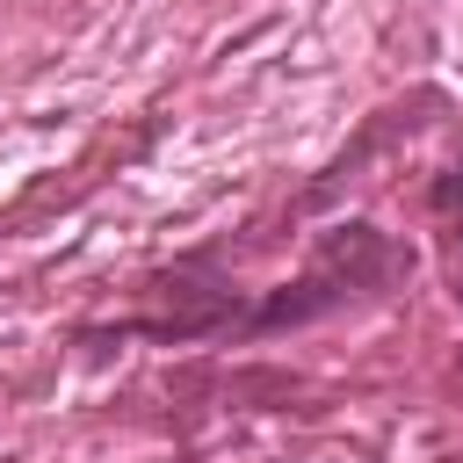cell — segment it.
<instances>
[{"label":"cell","mask_w":463,"mask_h":463,"mask_svg":"<svg viewBox=\"0 0 463 463\" xmlns=\"http://www.w3.org/2000/svg\"><path fill=\"white\" fill-rule=\"evenodd\" d=\"M456 246H463V217H456Z\"/></svg>","instance_id":"cell-4"},{"label":"cell","mask_w":463,"mask_h":463,"mask_svg":"<svg viewBox=\"0 0 463 463\" xmlns=\"http://www.w3.org/2000/svg\"><path fill=\"white\" fill-rule=\"evenodd\" d=\"M427 203H434V210H441V217H463V159H456V166H441V174H434V188H427Z\"/></svg>","instance_id":"cell-3"},{"label":"cell","mask_w":463,"mask_h":463,"mask_svg":"<svg viewBox=\"0 0 463 463\" xmlns=\"http://www.w3.org/2000/svg\"><path fill=\"white\" fill-rule=\"evenodd\" d=\"M333 304H347V289L333 282V275H304V282H282V289H268L260 304H246V318H239V333H282V326H304V318H326Z\"/></svg>","instance_id":"cell-2"},{"label":"cell","mask_w":463,"mask_h":463,"mask_svg":"<svg viewBox=\"0 0 463 463\" xmlns=\"http://www.w3.org/2000/svg\"><path fill=\"white\" fill-rule=\"evenodd\" d=\"M318 275H333L347 297L391 289V282L412 275V246H398L376 224H333V232H318Z\"/></svg>","instance_id":"cell-1"},{"label":"cell","mask_w":463,"mask_h":463,"mask_svg":"<svg viewBox=\"0 0 463 463\" xmlns=\"http://www.w3.org/2000/svg\"><path fill=\"white\" fill-rule=\"evenodd\" d=\"M456 304H463V282H456Z\"/></svg>","instance_id":"cell-5"}]
</instances>
